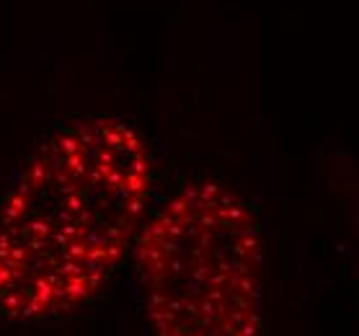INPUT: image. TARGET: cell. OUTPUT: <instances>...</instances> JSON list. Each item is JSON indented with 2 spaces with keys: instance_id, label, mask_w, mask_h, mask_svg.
Wrapping results in <instances>:
<instances>
[{
  "instance_id": "6da1fadb",
  "label": "cell",
  "mask_w": 359,
  "mask_h": 336,
  "mask_svg": "<svg viewBox=\"0 0 359 336\" xmlns=\"http://www.w3.org/2000/svg\"><path fill=\"white\" fill-rule=\"evenodd\" d=\"M153 187L145 140L90 116L41 145L0 213V316H65L107 285L142 228Z\"/></svg>"
},
{
  "instance_id": "7a4b0ae2",
  "label": "cell",
  "mask_w": 359,
  "mask_h": 336,
  "mask_svg": "<svg viewBox=\"0 0 359 336\" xmlns=\"http://www.w3.org/2000/svg\"><path fill=\"white\" fill-rule=\"evenodd\" d=\"M135 279L156 336H262L264 238L220 181L176 191L140 228Z\"/></svg>"
}]
</instances>
